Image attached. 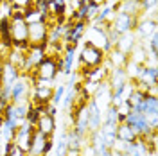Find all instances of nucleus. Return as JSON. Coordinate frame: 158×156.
<instances>
[{
	"mask_svg": "<svg viewBox=\"0 0 158 156\" xmlns=\"http://www.w3.org/2000/svg\"><path fill=\"white\" fill-rule=\"evenodd\" d=\"M15 104V102H13ZM27 109H29V102H20V104H15V115H16V118L18 120H25V117H27Z\"/></svg>",
	"mask_w": 158,
	"mask_h": 156,
	"instance_id": "obj_29",
	"label": "nucleus"
},
{
	"mask_svg": "<svg viewBox=\"0 0 158 156\" xmlns=\"http://www.w3.org/2000/svg\"><path fill=\"white\" fill-rule=\"evenodd\" d=\"M113 156H129L128 153H122V151H113Z\"/></svg>",
	"mask_w": 158,
	"mask_h": 156,
	"instance_id": "obj_38",
	"label": "nucleus"
},
{
	"mask_svg": "<svg viewBox=\"0 0 158 156\" xmlns=\"http://www.w3.org/2000/svg\"><path fill=\"white\" fill-rule=\"evenodd\" d=\"M52 149H54V140H52V137H50V138L45 140V146H43V153H41V156H49Z\"/></svg>",
	"mask_w": 158,
	"mask_h": 156,
	"instance_id": "obj_32",
	"label": "nucleus"
},
{
	"mask_svg": "<svg viewBox=\"0 0 158 156\" xmlns=\"http://www.w3.org/2000/svg\"><path fill=\"white\" fill-rule=\"evenodd\" d=\"M34 129H36V127L31 126L27 120H23V122H22V124L18 126L16 133H15V137H13V144H15V146H18L20 149H22V151L29 153V147H31V137H32Z\"/></svg>",
	"mask_w": 158,
	"mask_h": 156,
	"instance_id": "obj_10",
	"label": "nucleus"
},
{
	"mask_svg": "<svg viewBox=\"0 0 158 156\" xmlns=\"http://www.w3.org/2000/svg\"><path fill=\"white\" fill-rule=\"evenodd\" d=\"M29 92H31L29 79H27V76H23V74H22V76L13 83V86H11V102H15V104L27 102Z\"/></svg>",
	"mask_w": 158,
	"mask_h": 156,
	"instance_id": "obj_9",
	"label": "nucleus"
},
{
	"mask_svg": "<svg viewBox=\"0 0 158 156\" xmlns=\"http://www.w3.org/2000/svg\"><path fill=\"white\" fill-rule=\"evenodd\" d=\"M54 147H56V156H67V151H69V147H67V138H65V131L61 133V137H59L58 144L54 142Z\"/></svg>",
	"mask_w": 158,
	"mask_h": 156,
	"instance_id": "obj_28",
	"label": "nucleus"
},
{
	"mask_svg": "<svg viewBox=\"0 0 158 156\" xmlns=\"http://www.w3.org/2000/svg\"><path fill=\"white\" fill-rule=\"evenodd\" d=\"M0 156H2V144H0Z\"/></svg>",
	"mask_w": 158,
	"mask_h": 156,
	"instance_id": "obj_40",
	"label": "nucleus"
},
{
	"mask_svg": "<svg viewBox=\"0 0 158 156\" xmlns=\"http://www.w3.org/2000/svg\"><path fill=\"white\" fill-rule=\"evenodd\" d=\"M65 84H58V86H54V92H52V101H50V104H54V106H61V101H63V95H65Z\"/></svg>",
	"mask_w": 158,
	"mask_h": 156,
	"instance_id": "obj_27",
	"label": "nucleus"
},
{
	"mask_svg": "<svg viewBox=\"0 0 158 156\" xmlns=\"http://www.w3.org/2000/svg\"><path fill=\"white\" fill-rule=\"evenodd\" d=\"M6 61H7V63H11L13 67H16V68L22 72V70H23V61H25V50H22V49H11Z\"/></svg>",
	"mask_w": 158,
	"mask_h": 156,
	"instance_id": "obj_24",
	"label": "nucleus"
},
{
	"mask_svg": "<svg viewBox=\"0 0 158 156\" xmlns=\"http://www.w3.org/2000/svg\"><path fill=\"white\" fill-rule=\"evenodd\" d=\"M138 20H140V16H131V14H126V13H115V16L111 20V27L117 31L118 34L133 32Z\"/></svg>",
	"mask_w": 158,
	"mask_h": 156,
	"instance_id": "obj_7",
	"label": "nucleus"
},
{
	"mask_svg": "<svg viewBox=\"0 0 158 156\" xmlns=\"http://www.w3.org/2000/svg\"><path fill=\"white\" fill-rule=\"evenodd\" d=\"M65 138H67V147L69 149H76V151H83V147L86 146V138L79 137L77 133L70 127L65 131Z\"/></svg>",
	"mask_w": 158,
	"mask_h": 156,
	"instance_id": "obj_20",
	"label": "nucleus"
},
{
	"mask_svg": "<svg viewBox=\"0 0 158 156\" xmlns=\"http://www.w3.org/2000/svg\"><path fill=\"white\" fill-rule=\"evenodd\" d=\"M23 20H25V23H27V25H31V23L45 22L47 18H45L41 13H38V11L34 9L32 6H29V7H25V13H23Z\"/></svg>",
	"mask_w": 158,
	"mask_h": 156,
	"instance_id": "obj_26",
	"label": "nucleus"
},
{
	"mask_svg": "<svg viewBox=\"0 0 158 156\" xmlns=\"http://www.w3.org/2000/svg\"><path fill=\"white\" fill-rule=\"evenodd\" d=\"M7 156H29L25 151H22L18 146H13V149H11V153Z\"/></svg>",
	"mask_w": 158,
	"mask_h": 156,
	"instance_id": "obj_33",
	"label": "nucleus"
},
{
	"mask_svg": "<svg viewBox=\"0 0 158 156\" xmlns=\"http://www.w3.org/2000/svg\"><path fill=\"white\" fill-rule=\"evenodd\" d=\"M43 58H45V47H32V45H29V47L25 49V61H23V70H22V74H31V72H34Z\"/></svg>",
	"mask_w": 158,
	"mask_h": 156,
	"instance_id": "obj_8",
	"label": "nucleus"
},
{
	"mask_svg": "<svg viewBox=\"0 0 158 156\" xmlns=\"http://www.w3.org/2000/svg\"><path fill=\"white\" fill-rule=\"evenodd\" d=\"M92 4H97L99 7H102V6H106L108 4V0H90Z\"/></svg>",
	"mask_w": 158,
	"mask_h": 156,
	"instance_id": "obj_37",
	"label": "nucleus"
},
{
	"mask_svg": "<svg viewBox=\"0 0 158 156\" xmlns=\"http://www.w3.org/2000/svg\"><path fill=\"white\" fill-rule=\"evenodd\" d=\"M45 140H47V137H43L40 131L34 129V133H32V137H31V147H29V153H27V154L29 156H41Z\"/></svg>",
	"mask_w": 158,
	"mask_h": 156,
	"instance_id": "obj_19",
	"label": "nucleus"
},
{
	"mask_svg": "<svg viewBox=\"0 0 158 156\" xmlns=\"http://www.w3.org/2000/svg\"><path fill=\"white\" fill-rule=\"evenodd\" d=\"M52 92H54V86L32 88L31 104H40V106H47V104H50V101H52Z\"/></svg>",
	"mask_w": 158,
	"mask_h": 156,
	"instance_id": "obj_16",
	"label": "nucleus"
},
{
	"mask_svg": "<svg viewBox=\"0 0 158 156\" xmlns=\"http://www.w3.org/2000/svg\"><path fill=\"white\" fill-rule=\"evenodd\" d=\"M47 36H49V25L45 22L31 23L27 27V41L32 47H45L47 45Z\"/></svg>",
	"mask_w": 158,
	"mask_h": 156,
	"instance_id": "obj_6",
	"label": "nucleus"
},
{
	"mask_svg": "<svg viewBox=\"0 0 158 156\" xmlns=\"http://www.w3.org/2000/svg\"><path fill=\"white\" fill-rule=\"evenodd\" d=\"M144 113H140L137 109H131L128 115H126V120H124V124H128L133 131H135V135L137 137H146L148 133H151V129H149V122Z\"/></svg>",
	"mask_w": 158,
	"mask_h": 156,
	"instance_id": "obj_5",
	"label": "nucleus"
},
{
	"mask_svg": "<svg viewBox=\"0 0 158 156\" xmlns=\"http://www.w3.org/2000/svg\"><path fill=\"white\" fill-rule=\"evenodd\" d=\"M20 76H22V72L16 67H13L7 61L2 63V67H0V86H13V83Z\"/></svg>",
	"mask_w": 158,
	"mask_h": 156,
	"instance_id": "obj_13",
	"label": "nucleus"
},
{
	"mask_svg": "<svg viewBox=\"0 0 158 156\" xmlns=\"http://www.w3.org/2000/svg\"><path fill=\"white\" fill-rule=\"evenodd\" d=\"M156 2L158 0H140V11L144 13V16L151 11H156Z\"/></svg>",
	"mask_w": 158,
	"mask_h": 156,
	"instance_id": "obj_30",
	"label": "nucleus"
},
{
	"mask_svg": "<svg viewBox=\"0 0 158 156\" xmlns=\"http://www.w3.org/2000/svg\"><path fill=\"white\" fill-rule=\"evenodd\" d=\"M83 39H86V43L101 49L104 54H108L110 50L113 49V45H111V41H110L108 34H106L104 29H95V27H90L88 25L86 31H85V38Z\"/></svg>",
	"mask_w": 158,
	"mask_h": 156,
	"instance_id": "obj_3",
	"label": "nucleus"
},
{
	"mask_svg": "<svg viewBox=\"0 0 158 156\" xmlns=\"http://www.w3.org/2000/svg\"><path fill=\"white\" fill-rule=\"evenodd\" d=\"M11 20V41H13V49H22L25 50L29 47L27 41V23L23 18H9Z\"/></svg>",
	"mask_w": 158,
	"mask_h": 156,
	"instance_id": "obj_2",
	"label": "nucleus"
},
{
	"mask_svg": "<svg viewBox=\"0 0 158 156\" xmlns=\"http://www.w3.org/2000/svg\"><path fill=\"white\" fill-rule=\"evenodd\" d=\"M0 43L13 49V41H11V20L9 18H0Z\"/></svg>",
	"mask_w": 158,
	"mask_h": 156,
	"instance_id": "obj_23",
	"label": "nucleus"
},
{
	"mask_svg": "<svg viewBox=\"0 0 158 156\" xmlns=\"http://www.w3.org/2000/svg\"><path fill=\"white\" fill-rule=\"evenodd\" d=\"M63 72L65 76H70L72 70H74V58H76V47L74 45H67L65 47V52H63Z\"/></svg>",
	"mask_w": 158,
	"mask_h": 156,
	"instance_id": "obj_21",
	"label": "nucleus"
},
{
	"mask_svg": "<svg viewBox=\"0 0 158 156\" xmlns=\"http://www.w3.org/2000/svg\"><path fill=\"white\" fill-rule=\"evenodd\" d=\"M137 47V36H135V32H126V34H120V38H118L117 45H115V49H118L120 52H124V54H131L133 49Z\"/></svg>",
	"mask_w": 158,
	"mask_h": 156,
	"instance_id": "obj_18",
	"label": "nucleus"
},
{
	"mask_svg": "<svg viewBox=\"0 0 158 156\" xmlns=\"http://www.w3.org/2000/svg\"><path fill=\"white\" fill-rule=\"evenodd\" d=\"M41 115H45V106L31 104V102H29V109H27V117H25V120L29 122L31 126H36V122L40 120Z\"/></svg>",
	"mask_w": 158,
	"mask_h": 156,
	"instance_id": "obj_25",
	"label": "nucleus"
},
{
	"mask_svg": "<svg viewBox=\"0 0 158 156\" xmlns=\"http://www.w3.org/2000/svg\"><path fill=\"white\" fill-rule=\"evenodd\" d=\"M135 32H137L138 38L148 39L153 32H156V20L146 18V16H140L137 27H135Z\"/></svg>",
	"mask_w": 158,
	"mask_h": 156,
	"instance_id": "obj_14",
	"label": "nucleus"
},
{
	"mask_svg": "<svg viewBox=\"0 0 158 156\" xmlns=\"http://www.w3.org/2000/svg\"><path fill=\"white\" fill-rule=\"evenodd\" d=\"M148 122H149V129H151V131H156V129H158V115L149 117Z\"/></svg>",
	"mask_w": 158,
	"mask_h": 156,
	"instance_id": "obj_34",
	"label": "nucleus"
},
{
	"mask_svg": "<svg viewBox=\"0 0 158 156\" xmlns=\"http://www.w3.org/2000/svg\"><path fill=\"white\" fill-rule=\"evenodd\" d=\"M31 74H34L38 79H45V81L54 83L56 77H58V74H59L56 58H52V56H45V58L41 59V63L36 67V70L31 72Z\"/></svg>",
	"mask_w": 158,
	"mask_h": 156,
	"instance_id": "obj_4",
	"label": "nucleus"
},
{
	"mask_svg": "<svg viewBox=\"0 0 158 156\" xmlns=\"http://www.w3.org/2000/svg\"><path fill=\"white\" fill-rule=\"evenodd\" d=\"M135 109L144 113L146 117H155V115H158V97L156 95H146L144 101Z\"/></svg>",
	"mask_w": 158,
	"mask_h": 156,
	"instance_id": "obj_17",
	"label": "nucleus"
},
{
	"mask_svg": "<svg viewBox=\"0 0 158 156\" xmlns=\"http://www.w3.org/2000/svg\"><path fill=\"white\" fill-rule=\"evenodd\" d=\"M95 156H113V151L104 149V151H99V153H95Z\"/></svg>",
	"mask_w": 158,
	"mask_h": 156,
	"instance_id": "obj_35",
	"label": "nucleus"
},
{
	"mask_svg": "<svg viewBox=\"0 0 158 156\" xmlns=\"http://www.w3.org/2000/svg\"><path fill=\"white\" fill-rule=\"evenodd\" d=\"M67 156H81V151H76V149H69V151H67Z\"/></svg>",
	"mask_w": 158,
	"mask_h": 156,
	"instance_id": "obj_36",
	"label": "nucleus"
},
{
	"mask_svg": "<svg viewBox=\"0 0 158 156\" xmlns=\"http://www.w3.org/2000/svg\"><path fill=\"white\" fill-rule=\"evenodd\" d=\"M86 113H88V133L97 131L102 126V111L97 108V104L90 99L86 102Z\"/></svg>",
	"mask_w": 158,
	"mask_h": 156,
	"instance_id": "obj_12",
	"label": "nucleus"
},
{
	"mask_svg": "<svg viewBox=\"0 0 158 156\" xmlns=\"http://www.w3.org/2000/svg\"><path fill=\"white\" fill-rule=\"evenodd\" d=\"M99 7L97 4H92V2H88V7H86V22H92V20L97 16V13H99Z\"/></svg>",
	"mask_w": 158,
	"mask_h": 156,
	"instance_id": "obj_31",
	"label": "nucleus"
},
{
	"mask_svg": "<svg viewBox=\"0 0 158 156\" xmlns=\"http://www.w3.org/2000/svg\"><path fill=\"white\" fill-rule=\"evenodd\" d=\"M104 63H106V54L101 49L85 41L83 47H81V52H79V70L97 68Z\"/></svg>",
	"mask_w": 158,
	"mask_h": 156,
	"instance_id": "obj_1",
	"label": "nucleus"
},
{
	"mask_svg": "<svg viewBox=\"0 0 158 156\" xmlns=\"http://www.w3.org/2000/svg\"><path fill=\"white\" fill-rule=\"evenodd\" d=\"M115 137H117V142L129 144V142H133V140L137 138V135H135V131H133L128 124H118L117 131H115Z\"/></svg>",
	"mask_w": 158,
	"mask_h": 156,
	"instance_id": "obj_22",
	"label": "nucleus"
},
{
	"mask_svg": "<svg viewBox=\"0 0 158 156\" xmlns=\"http://www.w3.org/2000/svg\"><path fill=\"white\" fill-rule=\"evenodd\" d=\"M43 2H47V4H49V7H50V4H52L54 0H43Z\"/></svg>",
	"mask_w": 158,
	"mask_h": 156,
	"instance_id": "obj_39",
	"label": "nucleus"
},
{
	"mask_svg": "<svg viewBox=\"0 0 158 156\" xmlns=\"http://www.w3.org/2000/svg\"><path fill=\"white\" fill-rule=\"evenodd\" d=\"M34 127H36V131H40L43 137L50 138V137H54L56 127H58V126H56V118H54V117H50V115H41Z\"/></svg>",
	"mask_w": 158,
	"mask_h": 156,
	"instance_id": "obj_15",
	"label": "nucleus"
},
{
	"mask_svg": "<svg viewBox=\"0 0 158 156\" xmlns=\"http://www.w3.org/2000/svg\"><path fill=\"white\" fill-rule=\"evenodd\" d=\"M122 151L128 153L129 156H151V151H156V149H151L144 137H137L133 142L124 144Z\"/></svg>",
	"mask_w": 158,
	"mask_h": 156,
	"instance_id": "obj_11",
	"label": "nucleus"
}]
</instances>
